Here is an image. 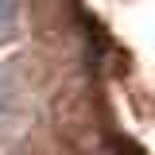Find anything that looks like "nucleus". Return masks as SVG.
Here are the masks:
<instances>
[{"instance_id": "1", "label": "nucleus", "mask_w": 155, "mask_h": 155, "mask_svg": "<svg viewBox=\"0 0 155 155\" xmlns=\"http://www.w3.org/2000/svg\"><path fill=\"white\" fill-rule=\"evenodd\" d=\"M16 23V0H0V35H8Z\"/></svg>"}]
</instances>
